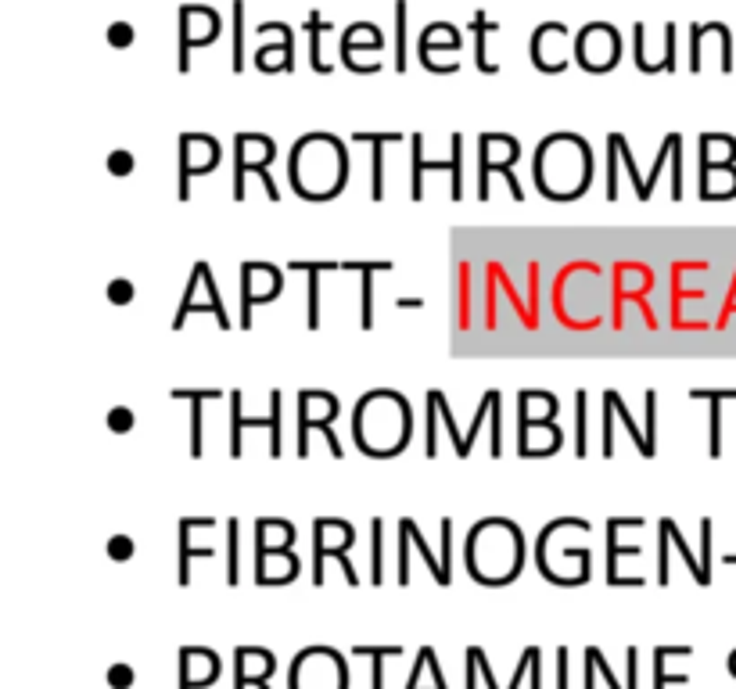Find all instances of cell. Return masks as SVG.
Masks as SVG:
<instances>
[{
	"label": "cell",
	"mask_w": 736,
	"mask_h": 689,
	"mask_svg": "<svg viewBox=\"0 0 736 689\" xmlns=\"http://www.w3.org/2000/svg\"><path fill=\"white\" fill-rule=\"evenodd\" d=\"M607 399H611L614 402V413H618V417H622L625 420V431H629V438H632V442H636V449H640V453L643 456H654V453H650V442H647V435H643V431H636V420H632V413L629 410H625V402H622V395H618V392H614V388H607Z\"/></svg>",
	"instance_id": "ac0fdd59"
},
{
	"label": "cell",
	"mask_w": 736,
	"mask_h": 689,
	"mask_svg": "<svg viewBox=\"0 0 736 689\" xmlns=\"http://www.w3.org/2000/svg\"><path fill=\"white\" fill-rule=\"evenodd\" d=\"M395 306H399V309H424V298H403V295H399V298H395Z\"/></svg>",
	"instance_id": "74e56055"
},
{
	"label": "cell",
	"mask_w": 736,
	"mask_h": 689,
	"mask_svg": "<svg viewBox=\"0 0 736 689\" xmlns=\"http://www.w3.org/2000/svg\"><path fill=\"white\" fill-rule=\"evenodd\" d=\"M237 517H230L227 524V585H237V578H241V567H237Z\"/></svg>",
	"instance_id": "cb8c5ba5"
},
{
	"label": "cell",
	"mask_w": 736,
	"mask_h": 689,
	"mask_svg": "<svg viewBox=\"0 0 736 689\" xmlns=\"http://www.w3.org/2000/svg\"><path fill=\"white\" fill-rule=\"evenodd\" d=\"M557 689H568V646L557 650Z\"/></svg>",
	"instance_id": "d590c367"
},
{
	"label": "cell",
	"mask_w": 736,
	"mask_h": 689,
	"mask_svg": "<svg viewBox=\"0 0 736 689\" xmlns=\"http://www.w3.org/2000/svg\"><path fill=\"white\" fill-rule=\"evenodd\" d=\"M105 420H108V431H112V435H130L133 424H137V413H133L130 406H112Z\"/></svg>",
	"instance_id": "603a6c76"
},
{
	"label": "cell",
	"mask_w": 736,
	"mask_h": 689,
	"mask_svg": "<svg viewBox=\"0 0 736 689\" xmlns=\"http://www.w3.org/2000/svg\"><path fill=\"white\" fill-rule=\"evenodd\" d=\"M632 517H611V521H607V582L611 585H643V578H622L618 575V567H614V560H618V553H632V557H636V546H618V542H614V535H618V528H622V524H629Z\"/></svg>",
	"instance_id": "5bb4252c"
},
{
	"label": "cell",
	"mask_w": 736,
	"mask_h": 689,
	"mask_svg": "<svg viewBox=\"0 0 736 689\" xmlns=\"http://www.w3.org/2000/svg\"><path fill=\"white\" fill-rule=\"evenodd\" d=\"M105 679H108V686H112V689H133V682H137V672H133V664L115 661L112 668L105 672Z\"/></svg>",
	"instance_id": "4316f807"
},
{
	"label": "cell",
	"mask_w": 736,
	"mask_h": 689,
	"mask_svg": "<svg viewBox=\"0 0 736 689\" xmlns=\"http://www.w3.org/2000/svg\"><path fill=\"white\" fill-rule=\"evenodd\" d=\"M349 546L352 542H338V546H331V542H324V535H316L313 532V582L316 585H324V564L327 557H338L345 567V578H349V585H360V575H356V567H352L349 560Z\"/></svg>",
	"instance_id": "ba28073f"
},
{
	"label": "cell",
	"mask_w": 736,
	"mask_h": 689,
	"mask_svg": "<svg viewBox=\"0 0 736 689\" xmlns=\"http://www.w3.org/2000/svg\"><path fill=\"white\" fill-rule=\"evenodd\" d=\"M729 675H733V679H736V650H733V654H729Z\"/></svg>",
	"instance_id": "ab89813d"
},
{
	"label": "cell",
	"mask_w": 736,
	"mask_h": 689,
	"mask_svg": "<svg viewBox=\"0 0 736 689\" xmlns=\"http://www.w3.org/2000/svg\"><path fill=\"white\" fill-rule=\"evenodd\" d=\"M342 270H356L363 277V316H360V327L370 331L374 327V273L377 270H392V262L388 259H363V262H342Z\"/></svg>",
	"instance_id": "8fae6325"
},
{
	"label": "cell",
	"mask_w": 736,
	"mask_h": 689,
	"mask_svg": "<svg viewBox=\"0 0 736 689\" xmlns=\"http://www.w3.org/2000/svg\"><path fill=\"white\" fill-rule=\"evenodd\" d=\"M496 22H485V15L482 11H478V15H474V36H478V69L482 72H489V76H496V65L489 62V54H485V36L489 33H496Z\"/></svg>",
	"instance_id": "ffe728a7"
},
{
	"label": "cell",
	"mask_w": 736,
	"mask_h": 689,
	"mask_svg": "<svg viewBox=\"0 0 736 689\" xmlns=\"http://www.w3.org/2000/svg\"><path fill=\"white\" fill-rule=\"evenodd\" d=\"M194 309H209V313L216 316V323H220V331H230V316H227V309H223V298H220V288H216V280H212L209 262H194L184 302H180V313L173 316V331L184 327L187 316H191Z\"/></svg>",
	"instance_id": "3957f363"
},
{
	"label": "cell",
	"mask_w": 736,
	"mask_h": 689,
	"mask_svg": "<svg viewBox=\"0 0 736 689\" xmlns=\"http://www.w3.org/2000/svg\"><path fill=\"white\" fill-rule=\"evenodd\" d=\"M288 270H298V273H306L309 277V320H306V327L309 331H316V327H320V273L324 270H342V262H334V259H316V262H309V259H295V262H288Z\"/></svg>",
	"instance_id": "8992f818"
},
{
	"label": "cell",
	"mask_w": 736,
	"mask_h": 689,
	"mask_svg": "<svg viewBox=\"0 0 736 689\" xmlns=\"http://www.w3.org/2000/svg\"><path fill=\"white\" fill-rule=\"evenodd\" d=\"M693 646H658L654 650V689L665 686H686L690 675H668V657H690Z\"/></svg>",
	"instance_id": "9a60e30c"
},
{
	"label": "cell",
	"mask_w": 736,
	"mask_h": 689,
	"mask_svg": "<svg viewBox=\"0 0 736 689\" xmlns=\"http://www.w3.org/2000/svg\"><path fill=\"white\" fill-rule=\"evenodd\" d=\"M503 453L500 442V388H492V456Z\"/></svg>",
	"instance_id": "4dcf8cb0"
},
{
	"label": "cell",
	"mask_w": 736,
	"mask_h": 689,
	"mask_svg": "<svg viewBox=\"0 0 736 689\" xmlns=\"http://www.w3.org/2000/svg\"><path fill=\"white\" fill-rule=\"evenodd\" d=\"M284 395L281 388H273L270 392V417H245L241 413V388L230 392V456H241V435L245 428H266L270 431V453L281 456L284 453Z\"/></svg>",
	"instance_id": "7a4b0ae2"
},
{
	"label": "cell",
	"mask_w": 736,
	"mask_h": 689,
	"mask_svg": "<svg viewBox=\"0 0 736 689\" xmlns=\"http://www.w3.org/2000/svg\"><path fill=\"white\" fill-rule=\"evenodd\" d=\"M133 166H137V158H133L130 151H112V155H108V173L112 176H130Z\"/></svg>",
	"instance_id": "f546056e"
},
{
	"label": "cell",
	"mask_w": 736,
	"mask_h": 689,
	"mask_svg": "<svg viewBox=\"0 0 736 689\" xmlns=\"http://www.w3.org/2000/svg\"><path fill=\"white\" fill-rule=\"evenodd\" d=\"M223 661L209 646H184L180 650V689H205L220 679Z\"/></svg>",
	"instance_id": "5b68a950"
},
{
	"label": "cell",
	"mask_w": 736,
	"mask_h": 689,
	"mask_svg": "<svg viewBox=\"0 0 736 689\" xmlns=\"http://www.w3.org/2000/svg\"><path fill=\"white\" fill-rule=\"evenodd\" d=\"M381 532H385V521H381V517H374V521H370V542H374V550H370V582L374 585H381V571H385V567H381Z\"/></svg>",
	"instance_id": "7402d4cb"
},
{
	"label": "cell",
	"mask_w": 736,
	"mask_h": 689,
	"mask_svg": "<svg viewBox=\"0 0 736 689\" xmlns=\"http://www.w3.org/2000/svg\"><path fill=\"white\" fill-rule=\"evenodd\" d=\"M241 15H245V4L237 0L234 4V72H241L245 58H241Z\"/></svg>",
	"instance_id": "1f68e13d"
},
{
	"label": "cell",
	"mask_w": 736,
	"mask_h": 689,
	"mask_svg": "<svg viewBox=\"0 0 736 689\" xmlns=\"http://www.w3.org/2000/svg\"><path fill=\"white\" fill-rule=\"evenodd\" d=\"M424 137L421 133H413L410 137V148H413V201L424 198V173H449L453 176V187H449V194H453V201H460V194H464V137L460 133H453V158H446V162H424Z\"/></svg>",
	"instance_id": "277c9868"
},
{
	"label": "cell",
	"mask_w": 736,
	"mask_h": 689,
	"mask_svg": "<svg viewBox=\"0 0 736 689\" xmlns=\"http://www.w3.org/2000/svg\"><path fill=\"white\" fill-rule=\"evenodd\" d=\"M690 395H693V399H708L711 402V424H708L711 442H708V453H711V460H719V456H722V402L736 399V388H693Z\"/></svg>",
	"instance_id": "7c38bea8"
},
{
	"label": "cell",
	"mask_w": 736,
	"mask_h": 689,
	"mask_svg": "<svg viewBox=\"0 0 736 689\" xmlns=\"http://www.w3.org/2000/svg\"><path fill=\"white\" fill-rule=\"evenodd\" d=\"M349 689V664L334 646H306L291 661V689Z\"/></svg>",
	"instance_id": "6da1fadb"
},
{
	"label": "cell",
	"mask_w": 736,
	"mask_h": 689,
	"mask_svg": "<svg viewBox=\"0 0 736 689\" xmlns=\"http://www.w3.org/2000/svg\"><path fill=\"white\" fill-rule=\"evenodd\" d=\"M356 140H367L370 148V198H385V144H399L403 133H356Z\"/></svg>",
	"instance_id": "52a82bcc"
},
{
	"label": "cell",
	"mask_w": 736,
	"mask_h": 689,
	"mask_svg": "<svg viewBox=\"0 0 736 689\" xmlns=\"http://www.w3.org/2000/svg\"><path fill=\"white\" fill-rule=\"evenodd\" d=\"M395 69L406 72V0H395Z\"/></svg>",
	"instance_id": "44dd1931"
},
{
	"label": "cell",
	"mask_w": 736,
	"mask_h": 689,
	"mask_svg": "<svg viewBox=\"0 0 736 689\" xmlns=\"http://www.w3.org/2000/svg\"><path fill=\"white\" fill-rule=\"evenodd\" d=\"M539 657H543V654H539ZM539 657L532 661V689H543V661H539Z\"/></svg>",
	"instance_id": "8d00e7d4"
},
{
	"label": "cell",
	"mask_w": 736,
	"mask_h": 689,
	"mask_svg": "<svg viewBox=\"0 0 736 689\" xmlns=\"http://www.w3.org/2000/svg\"><path fill=\"white\" fill-rule=\"evenodd\" d=\"M586 388H579L575 392V417H579V424H575V453L586 456Z\"/></svg>",
	"instance_id": "484cf974"
},
{
	"label": "cell",
	"mask_w": 736,
	"mask_h": 689,
	"mask_svg": "<svg viewBox=\"0 0 736 689\" xmlns=\"http://www.w3.org/2000/svg\"><path fill=\"white\" fill-rule=\"evenodd\" d=\"M586 654L593 657V664H596V668H600V672H604L607 689H622V686H618V679H614V672H611V668H607V657L600 654V646H586Z\"/></svg>",
	"instance_id": "836d02e7"
},
{
	"label": "cell",
	"mask_w": 736,
	"mask_h": 689,
	"mask_svg": "<svg viewBox=\"0 0 736 689\" xmlns=\"http://www.w3.org/2000/svg\"><path fill=\"white\" fill-rule=\"evenodd\" d=\"M535 654H539V646H528L525 654H521V661H517L514 675H510V689H517V686H521V679H525V672H528V668H532Z\"/></svg>",
	"instance_id": "d6a6232c"
},
{
	"label": "cell",
	"mask_w": 736,
	"mask_h": 689,
	"mask_svg": "<svg viewBox=\"0 0 736 689\" xmlns=\"http://www.w3.org/2000/svg\"><path fill=\"white\" fill-rule=\"evenodd\" d=\"M108 44H112V47H130L133 44V29L126 26V22H115V26H108Z\"/></svg>",
	"instance_id": "e575fe53"
},
{
	"label": "cell",
	"mask_w": 736,
	"mask_h": 689,
	"mask_svg": "<svg viewBox=\"0 0 736 689\" xmlns=\"http://www.w3.org/2000/svg\"><path fill=\"white\" fill-rule=\"evenodd\" d=\"M661 528H665V532H668V539H672V542H675V546H679V553H683V557H686V564H690V571H693V578H697V582H701V585H708V582H711V578H708V575H704V567H701V560H693V553H690V546H686V539H683V535H679V528H675V521H672V517H661Z\"/></svg>",
	"instance_id": "d6986e66"
},
{
	"label": "cell",
	"mask_w": 736,
	"mask_h": 689,
	"mask_svg": "<svg viewBox=\"0 0 736 689\" xmlns=\"http://www.w3.org/2000/svg\"><path fill=\"white\" fill-rule=\"evenodd\" d=\"M212 517H184V521H180V567H176V578H180V585H187L191 582V557H205L209 560L212 553V546H202V550H194L191 546V532L194 528H212Z\"/></svg>",
	"instance_id": "30bf717a"
},
{
	"label": "cell",
	"mask_w": 736,
	"mask_h": 689,
	"mask_svg": "<svg viewBox=\"0 0 736 689\" xmlns=\"http://www.w3.org/2000/svg\"><path fill=\"white\" fill-rule=\"evenodd\" d=\"M105 553L112 560H130L133 553H137V546H133L130 535H112V539H108V546H105Z\"/></svg>",
	"instance_id": "f1b7e54d"
},
{
	"label": "cell",
	"mask_w": 736,
	"mask_h": 689,
	"mask_svg": "<svg viewBox=\"0 0 736 689\" xmlns=\"http://www.w3.org/2000/svg\"><path fill=\"white\" fill-rule=\"evenodd\" d=\"M173 399H191V456L194 460H202V402L209 399H223L220 388H173Z\"/></svg>",
	"instance_id": "9c48e42d"
},
{
	"label": "cell",
	"mask_w": 736,
	"mask_h": 689,
	"mask_svg": "<svg viewBox=\"0 0 736 689\" xmlns=\"http://www.w3.org/2000/svg\"><path fill=\"white\" fill-rule=\"evenodd\" d=\"M399 532H403L406 539H410L413 546H417V550L424 553V560H428V567H431V575H435V582H439V585H449V582H453V575H449L446 567H442V560H435L431 546L421 539V532H417V524H413V517H403V521H399Z\"/></svg>",
	"instance_id": "e0dca14e"
},
{
	"label": "cell",
	"mask_w": 736,
	"mask_h": 689,
	"mask_svg": "<svg viewBox=\"0 0 736 689\" xmlns=\"http://www.w3.org/2000/svg\"><path fill=\"white\" fill-rule=\"evenodd\" d=\"M108 302H112V306H130L133 298H137V288H133V280H126V277H115V280H108Z\"/></svg>",
	"instance_id": "d4e9b609"
},
{
	"label": "cell",
	"mask_w": 736,
	"mask_h": 689,
	"mask_svg": "<svg viewBox=\"0 0 736 689\" xmlns=\"http://www.w3.org/2000/svg\"><path fill=\"white\" fill-rule=\"evenodd\" d=\"M586 689H596V664L589 654H586Z\"/></svg>",
	"instance_id": "f35d334b"
},
{
	"label": "cell",
	"mask_w": 736,
	"mask_h": 689,
	"mask_svg": "<svg viewBox=\"0 0 736 689\" xmlns=\"http://www.w3.org/2000/svg\"><path fill=\"white\" fill-rule=\"evenodd\" d=\"M277 672V657L266 654V661L259 664L252 672V661H248L245 646H237L234 650V689H248V686H259V689H270V675Z\"/></svg>",
	"instance_id": "4fadbf2b"
},
{
	"label": "cell",
	"mask_w": 736,
	"mask_h": 689,
	"mask_svg": "<svg viewBox=\"0 0 736 689\" xmlns=\"http://www.w3.org/2000/svg\"><path fill=\"white\" fill-rule=\"evenodd\" d=\"M324 22H320V15H309V36H313V40H309V62H313V69L316 72H327V65L320 62V33H324Z\"/></svg>",
	"instance_id": "83f0119b"
},
{
	"label": "cell",
	"mask_w": 736,
	"mask_h": 689,
	"mask_svg": "<svg viewBox=\"0 0 736 689\" xmlns=\"http://www.w3.org/2000/svg\"><path fill=\"white\" fill-rule=\"evenodd\" d=\"M356 657H370V689H385V661L403 657V646H356Z\"/></svg>",
	"instance_id": "2e32d148"
}]
</instances>
